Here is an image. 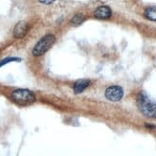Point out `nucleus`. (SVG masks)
<instances>
[{
  "label": "nucleus",
  "mask_w": 156,
  "mask_h": 156,
  "mask_svg": "<svg viewBox=\"0 0 156 156\" xmlns=\"http://www.w3.org/2000/svg\"><path fill=\"white\" fill-rule=\"evenodd\" d=\"M137 105L139 110L147 118L156 117V104L146 94L141 93L137 98Z\"/></svg>",
  "instance_id": "f257e3e1"
},
{
  "label": "nucleus",
  "mask_w": 156,
  "mask_h": 156,
  "mask_svg": "<svg viewBox=\"0 0 156 156\" xmlns=\"http://www.w3.org/2000/svg\"><path fill=\"white\" fill-rule=\"evenodd\" d=\"M12 99L19 105H28L35 101L34 94L27 89H16L12 92Z\"/></svg>",
  "instance_id": "f03ea898"
},
{
  "label": "nucleus",
  "mask_w": 156,
  "mask_h": 156,
  "mask_svg": "<svg viewBox=\"0 0 156 156\" xmlns=\"http://www.w3.org/2000/svg\"><path fill=\"white\" fill-rule=\"evenodd\" d=\"M55 37L53 35H47L43 37L36 44V46L33 49V55L35 57H39L43 55L45 52L48 51L51 46L55 43Z\"/></svg>",
  "instance_id": "7ed1b4c3"
},
{
  "label": "nucleus",
  "mask_w": 156,
  "mask_h": 156,
  "mask_svg": "<svg viewBox=\"0 0 156 156\" xmlns=\"http://www.w3.org/2000/svg\"><path fill=\"white\" fill-rule=\"evenodd\" d=\"M124 96V91L120 86H110L105 91V97L112 101H118Z\"/></svg>",
  "instance_id": "20e7f679"
},
{
  "label": "nucleus",
  "mask_w": 156,
  "mask_h": 156,
  "mask_svg": "<svg viewBox=\"0 0 156 156\" xmlns=\"http://www.w3.org/2000/svg\"><path fill=\"white\" fill-rule=\"evenodd\" d=\"M28 29H29V26H28V24H27V22L20 21L15 27V30H13V36H15L16 38H22L25 37L27 32H28Z\"/></svg>",
  "instance_id": "39448f33"
},
{
  "label": "nucleus",
  "mask_w": 156,
  "mask_h": 156,
  "mask_svg": "<svg viewBox=\"0 0 156 156\" xmlns=\"http://www.w3.org/2000/svg\"><path fill=\"white\" fill-rule=\"evenodd\" d=\"M95 16L100 19H106L108 17H110L111 16V10L108 8L107 6H101L95 11L94 12Z\"/></svg>",
  "instance_id": "423d86ee"
},
{
  "label": "nucleus",
  "mask_w": 156,
  "mask_h": 156,
  "mask_svg": "<svg viewBox=\"0 0 156 156\" xmlns=\"http://www.w3.org/2000/svg\"><path fill=\"white\" fill-rule=\"evenodd\" d=\"M89 85H90V80H80L75 83V86H74V92L77 93V94L83 92Z\"/></svg>",
  "instance_id": "0eeeda50"
},
{
  "label": "nucleus",
  "mask_w": 156,
  "mask_h": 156,
  "mask_svg": "<svg viewBox=\"0 0 156 156\" xmlns=\"http://www.w3.org/2000/svg\"><path fill=\"white\" fill-rule=\"evenodd\" d=\"M145 16L147 19L156 21V7H151V8H147L145 12Z\"/></svg>",
  "instance_id": "6e6552de"
},
{
  "label": "nucleus",
  "mask_w": 156,
  "mask_h": 156,
  "mask_svg": "<svg viewBox=\"0 0 156 156\" xmlns=\"http://www.w3.org/2000/svg\"><path fill=\"white\" fill-rule=\"evenodd\" d=\"M84 19H85V17L83 13H78V15H76L71 19V24L73 26H79L84 21Z\"/></svg>",
  "instance_id": "1a4fd4ad"
},
{
  "label": "nucleus",
  "mask_w": 156,
  "mask_h": 156,
  "mask_svg": "<svg viewBox=\"0 0 156 156\" xmlns=\"http://www.w3.org/2000/svg\"><path fill=\"white\" fill-rule=\"evenodd\" d=\"M19 58H5V59H2L1 62H0V67L5 65L6 63L8 62H19Z\"/></svg>",
  "instance_id": "9d476101"
},
{
  "label": "nucleus",
  "mask_w": 156,
  "mask_h": 156,
  "mask_svg": "<svg viewBox=\"0 0 156 156\" xmlns=\"http://www.w3.org/2000/svg\"><path fill=\"white\" fill-rule=\"evenodd\" d=\"M39 2H41V3H43V4H51V3H53L55 0H38Z\"/></svg>",
  "instance_id": "9b49d317"
}]
</instances>
